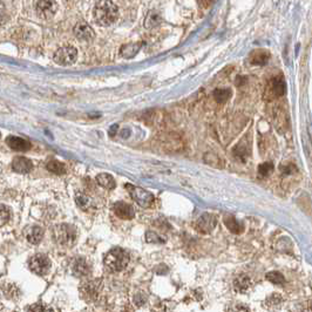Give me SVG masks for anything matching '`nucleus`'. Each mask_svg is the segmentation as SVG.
Masks as SVG:
<instances>
[{"mask_svg": "<svg viewBox=\"0 0 312 312\" xmlns=\"http://www.w3.org/2000/svg\"><path fill=\"white\" fill-rule=\"evenodd\" d=\"M113 212L121 220H133L135 216L134 208L123 201H117L114 203Z\"/></svg>", "mask_w": 312, "mask_h": 312, "instance_id": "9b49d317", "label": "nucleus"}, {"mask_svg": "<svg viewBox=\"0 0 312 312\" xmlns=\"http://www.w3.org/2000/svg\"><path fill=\"white\" fill-rule=\"evenodd\" d=\"M6 143L8 147L16 151H26L31 149V143L18 136H8L6 139Z\"/></svg>", "mask_w": 312, "mask_h": 312, "instance_id": "2eb2a0df", "label": "nucleus"}, {"mask_svg": "<svg viewBox=\"0 0 312 312\" xmlns=\"http://www.w3.org/2000/svg\"><path fill=\"white\" fill-rule=\"evenodd\" d=\"M12 169L18 174H29L33 169V164L27 157L16 156L12 161Z\"/></svg>", "mask_w": 312, "mask_h": 312, "instance_id": "ddd939ff", "label": "nucleus"}, {"mask_svg": "<svg viewBox=\"0 0 312 312\" xmlns=\"http://www.w3.org/2000/svg\"><path fill=\"white\" fill-rule=\"evenodd\" d=\"M265 278L270 283L275 284V285H284L285 284V278L280 272L278 271H270L265 275Z\"/></svg>", "mask_w": 312, "mask_h": 312, "instance_id": "393cba45", "label": "nucleus"}, {"mask_svg": "<svg viewBox=\"0 0 312 312\" xmlns=\"http://www.w3.org/2000/svg\"><path fill=\"white\" fill-rule=\"evenodd\" d=\"M216 224H217V220H216L215 216L212 213H203L196 222L195 228L199 234L207 235L215 229Z\"/></svg>", "mask_w": 312, "mask_h": 312, "instance_id": "1a4fd4ad", "label": "nucleus"}, {"mask_svg": "<svg viewBox=\"0 0 312 312\" xmlns=\"http://www.w3.org/2000/svg\"><path fill=\"white\" fill-rule=\"evenodd\" d=\"M95 180H97V183L101 185L102 188H105V189L113 190L115 189V187H116V182H115L114 178L111 175V174H106V173L99 174Z\"/></svg>", "mask_w": 312, "mask_h": 312, "instance_id": "aec40b11", "label": "nucleus"}, {"mask_svg": "<svg viewBox=\"0 0 312 312\" xmlns=\"http://www.w3.org/2000/svg\"><path fill=\"white\" fill-rule=\"evenodd\" d=\"M74 34L79 40L91 41L94 38V31L86 22H78L74 26Z\"/></svg>", "mask_w": 312, "mask_h": 312, "instance_id": "f8f14e48", "label": "nucleus"}, {"mask_svg": "<svg viewBox=\"0 0 312 312\" xmlns=\"http://www.w3.org/2000/svg\"><path fill=\"white\" fill-rule=\"evenodd\" d=\"M269 52H266V50L264 49H257L251 53L249 60L250 64L255 65V66H264V65H266V63L269 61Z\"/></svg>", "mask_w": 312, "mask_h": 312, "instance_id": "f3484780", "label": "nucleus"}, {"mask_svg": "<svg viewBox=\"0 0 312 312\" xmlns=\"http://www.w3.org/2000/svg\"><path fill=\"white\" fill-rule=\"evenodd\" d=\"M53 236L60 246H71L77 240V229L71 224H59L53 230Z\"/></svg>", "mask_w": 312, "mask_h": 312, "instance_id": "7ed1b4c3", "label": "nucleus"}, {"mask_svg": "<svg viewBox=\"0 0 312 312\" xmlns=\"http://www.w3.org/2000/svg\"><path fill=\"white\" fill-rule=\"evenodd\" d=\"M280 170H282V173L284 174V175H291V174L296 173L297 167L292 164H288L282 165V167H280Z\"/></svg>", "mask_w": 312, "mask_h": 312, "instance_id": "cd10ccee", "label": "nucleus"}, {"mask_svg": "<svg viewBox=\"0 0 312 312\" xmlns=\"http://www.w3.org/2000/svg\"><path fill=\"white\" fill-rule=\"evenodd\" d=\"M72 272L75 277H86L91 274V266L85 258L79 257L72 264Z\"/></svg>", "mask_w": 312, "mask_h": 312, "instance_id": "4468645a", "label": "nucleus"}, {"mask_svg": "<svg viewBox=\"0 0 312 312\" xmlns=\"http://www.w3.org/2000/svg\"><path fill=\"white\" fill-rule=\"evenodd\" d=\"M27 310L29 311H49V310H52V309L45 308V306H41L40 304H35L33 306H30V308H27Z\"/></svg>", "mask_w": 312, "mask_h": 312, "instance_id": "2f4dec72", "label": "nucleus"}, {"mask_svg": "<svg viewBox=\"0 0 312 312\" xmlns=\"http://www.w3.org/2000/svg\"><path fill=\"white\" fill-rule=\"evenodd\" d=\"M275 167L271 162H263L258 165L257 173L261 178H268V176L271 175V173L274 171Z\"/></svg>", "mask_w": 312, "mask_h": 312, "instance_id": "a878e982", "label": "nucleus"}, {"mask_svg": "<svg viewBox=\"0 0 312 312\" xmlns=\"http://www.w3.org/2000/svg\"><path fill=\"white\" fill-rule=\"evenodd\" d=\"M29 266L33 274L38 275V276H45L49 274L50 269V261L46 255L36 254L31 257Z\"/></svg>", "mask_w": 312, "mask_h": 312, "instance_id": "423d86ee", "label": "nucleus"}, {"mask_svg": "<svg viewBox=\"0 0 312 312\" xmlns=\"http://www.w3.org/2000/svg\"><path fill=\"white\" fill-rule=\"evenodd\" d=\"M251 288V279L246 275H242L234 280V289L238 294H246Z\"/></svg>", "mask_w": 312, "mask_h": 312, "instance_id": "a211bd4d", "label": "nucleus"}, {"mask_svg": "<svg viewBox=\"0 0 312 312\" xmlns=\"http://www.w3.org/2000/svg\"><path fill=\"white\" fill-rule=\"evenodd\" d=\"M46 168L50 173L57 174V175H63V174L66 173V165H65L63 162L55 161V160L49 161V164H46Z\"/></svg>", "mask_w": 312, "mask_h": 312, "instance_id": "b1692460", "label": "nucleus"}, {"mask_svg": "<svg viewBox=\"0 0 312 312\" xmlns=\"http://www.w3.org/2000/svg\"><path fill=\"white\" fill-rule=\"evenodd\" d=\"M94 20L100 26H111L117 20L119 10L112 0H99L93 11Z\"/></svg>", "mask_w": 312, "mask_h": 312, "instance_id": "f257e3e1", "label": "nucleus"}, {"mask_svg": "<svg viewBox=\"0 0 312 312\" xmlns=\"http://www.w3.org/2000/svg\"><path fill=\"white\" fill-rule=\"evenodd\" d=\"M7 10H6V6H5L4 2L0 0V25L5 24L7 20Z\"/></svg>", "mask_w": 312, "mask_h": 312, "instance_id": "c85d7f7f", "label": "nucleus"}, {"mask_svg": "<svg viewBox=\"0 0 312 312\" xmlns=\"http://www.w3.org/2000/svg\"><path fill=\"white\" fill-rule=\"evenodd\" d=\"M35 11L38 16L45 20H49L57 13L58 5L55 0H39L35 5Z\"/></svg>", "mask_w": 312, "mask_h": 312, "instance_id": "6e6552de", "label": "nucleus"}, {"mask_svg": "<svg viewBox=\"0 0 312 312\" xmlns=\"http://www.w3.org/2000/svg\"><path fill=\"white\" fill-rule=\"evenodd\" d=\"M140 49H141V43H131L123 45L120 49V54L125 59H131L137 54Z\"/></svg>", "mask_w": 312, "mask_h": 312, "instance_id": "412c9836", "label": "nucleus"}, {"mask_svg": "<svg viewBox=\"0 0 312 312\" xmlns=\"http://www.w3.org/2000/svg\"><path fill=\"white\" fill-rule=\"evenodd\" d=\"M75 202H77L78 207L80 208V209H82L83 212H88L93 207V199L82 193L77 194V196H75Z\"/></svg>", "mask_w": 312, "mask_h": 312, "instance_id": "4be33fe9", "label": "nucleus"}, {"mask_svg": "<svg viewBox=\"0 0 312 312\" xmlns=\"http://www.w3.org/2000/svg\"><path fill=\"white\" fill-rule=\"evenodd\" d=\"M134 300L137 305L141 306L143 303L146 302V297L143 296V295H136V296H135V298H134Z\"/></svg>", "mask_w": 312, "mask_h": 312, "instance_id": "473e14b6", "label": "nucleus"}, {"mask_svg": "<svg viewBox=\"0 0 312 312\" xmlns=\"http://www.w3.org/2000/svg\"><path fill=\"white\" fill-rule=\"evenodd\" d=\"M25 237H26L27 242H30L31 244H39L44 237L43 228L38 226L27 228V230L25 231Z\"/></svg>", "mask_w": 312, "mask_h": 312, "instance_id": "dca6fc26", "label": "nucleus"}, {"mask_svg": "<svg viewBox=\"0 0 312 312\" xmlns=\"http://www.w3.org/2000/svg\"><path fill=\"white\" fill-rule=\"evenodd\" d=\"M78 58V50L73 46H64L60 47L57 52L54 53V60L55 64L60 65V66H69L77 61Z\"/></svg>", "mask_w": 312, "mask_h": 312, "instance_id": "39448f33", "label": "nucleus"}, {"mask_svg": "<svg viewBox=\"0 0 312 312\" xmlns=\"http://www.w3.org/2000/svg\"><path fill=\"white\" fill-rule=\"evenodd\" d=\"M224 224H226V227L229 229L230 232H232V234L235 235H240L243 232L244 230V227L243 224L240 223L234 216L231 215H227L224 216Z\"/></svg>", "mask_w": 312, "mask_h": 312, "instance_id": "6ab92c4d", "label": "nucleus"}, {"mask_svg": "<svg viewBox=\"0 0 312 312\" xmlns=\"http://www.w3.org/2000/svg\"><path fill=\"white\" fill-rule=\"evenodd\" d=\"M102 289V279H93L83 283L80 288L81 297L85 300H95Z\"/></svg>", "mask_w": 312, "mask_h": 312, "instance_id": "0eeeda50", "label": "nucleus"}, {"mask_svg": "<svg viewBox=\"0 0 312 312\" xmlns=\"http://www.w3.org/2000/svg\"><path fill=\"white\" fill-rule=\"evenodd\" d=\"M213 97L216 102L224 103L231 97V91L229 88H217L213 92Z\"/></svg>", "mask_w": 312, "mask_h": 312, "instance_id": "5701e85b", "label": "nucleus"}, {"mask_svg": "<svg viewBox=\"0 0 312 312\" xmlns=\"http://www.w3.org/2000/svg\"><path fill=\"white\" fill-rule=\"evenodd\" d=\"M125 188L128 190L129 195L131 196V198H133L134 201L142 208H149L154 203V201H155L153 194L148 192V190L143 189V188L135 187V185H131L129 183L125 184Z\"/></svg>", "mask_w": 312, "mask_h": 312, "instance_id": "20e7f679", "label": "nucleus"}, {"mask_svg": "<svg viewBox=\"0 0 312 312\" xmlns=\"http://www.w3.org/2000/svg\"><path fill=\"white\" fill-rule=\"evenodd\" d=\"M11 213L10 209L4 204H0V227H4L10 221Z\"/></svg>", "mask_w": 312, "mask_h": 312, "instance_id": "bb28decb", "label": "nucleus"}, {"mask_svg": "<svg viewBox=\"0 0 312 312\" xmlns=\"http://www.w3.org/2000/svg\"><path fill=\"white\" fill-rule=\"evenodd\" d=\"M105 266L112 272H120L127 268L129 263V255L125 249L113 248L109 250L103 260Z\"/></svg>", "mask_w": 312, "mask_h": 312, "instance_id": "f03ea898", "label": "nucleus"}, {"mask_svg": "<svg viewBox=\"0 0 312 312\" xmlns=\"http://www.w3.org/2000/svg\"><path fill=\"white\" fill-rule=\"evenodd\" d=\"M117 128H119V125H113L111 128H109L108 131V134L111 135V136H114V135H116V131H117Z\"/></svg>", "mask_w": 312, "mask_h": 312, "instance_id": "72a5a7b5", "label": "nucleus"}, {"mask_svg": "<svg viewBox=\"0 0 312 312\" xmlns=\"http://www.w3.org/2000/svg\"><path fill=\"white\" fill-rule=\"evenodd\" d=\"M280 302H282V297L278 294H272L271 296L268 298V300H266V303H269L268 305H277L279 304Z\"/></svg>", "mask_w": 312, "mask_h": 312, "instance_id": "7c9ffc66", "label": "nucleus"}, {"mask_svg": "<svg viewBox=\"0 0 312 312\" xmlns=\"http://www.w3.org/2000/svg\"><path fill=\"white\" fill-rule=\"evenodd\" d=\"M285 89H286V85L283 77L272 78L271 80H270L268 87H266L268 95H270V97L272 98L283 97V95L285 94Z\"/></svg>", "mask_w": 312, "mask_h": 312, "instance_id": "9d476101", "label": "nucleus"}, {"mask_svg": "<svg viewBox=\"0 0 312 312\" xmlns=\"http://www.w3.org/2000/svg\"><path fill=\"white\" fill-rule=\"evenodd\" d=\"M146 238H147V242H155V243H164V238L160 237L159 235L155 234V232L148 231L147 235H146Z\"/></svg>", "mask_w": 312, "mask_h": 312, "instance_id": "c756f323", "label": "nucleus"}]
</instances>
